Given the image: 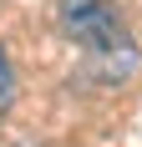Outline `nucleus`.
<instances>
[{
    "mask_svg": "<svg viewBox=\"0 0 142 147\" xmlns=\"http://www.w3.org/2000/svg\"><path fill=\"white\" fill-rule=\"evenodd\" d=\"M56 20L66 30V41L86 56V76L91 81H127L137 71L142 51H137L127 20L117 15L112 0H61Z\"/></svg>",
    "mask_w": 142,
    "mask_h": 147,
    "instance_id": "1",
    "label": "nucleus"
},
{
    "mask_svg": "<svg viewBox=\"0 0 142 147\" xmlns=\"http://www.w3.org/2000/svg\"><path fill=\"white\" fill-rule=\"evenodd\" d=\"M10 102H15V66L5 56V46H0V117L10 112Z\"/></svg>",
    "mask_w": 142,
    "mask_h": 147,
    "instance_id": "2",
    "label": "nucleus"
}]
</instances>
